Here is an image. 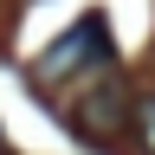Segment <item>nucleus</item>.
Wrapping results in <instances>:
<instances>
[{
    "label": "nucleus",
    "mask_w": 155,
    "mask_h": 155,
    "mask_svg": "<svg viewBox=\"0 0 155 155\" xmlns=\"http://www.w3.org/2000/svg\"><path fill=\"white\" fill-rule=\"evenodd\" d=\"M97 71H110V26L97 13H84L71 32H58L45 58L32 65V84L39 91H71L78 78H97Z\"/></svg>",
    "instance_id": "obj_1"
},
{
    "label": "nucleus",
    "mask_w": 155,
    "mask_h": 155,
    "mask_svg": "<svg viewBox=\"0 0 155 155\" xmlns=\"http://www.w3.org/2000/svg\"><path fill=\"white\" fill-rule=\"evenodd\" d=\"M58 116H65L84 142H110V136H123V123H129V91L116 84V71H97V78H84V91H78L71 104H58Z\"/></svg>",
    "instance_id": "obj_2"
},
{
    "label": "nucleus",
    "mask_w": 155,
    "mask_h": 155,
    "mask_svg": "<svg viewBox=\"0 0 155 155\" xmlns=\"http://www.w3.org/2000/svg\"><path fill=\"white\" fill-rule=\"evenodd\" d=\"M129 116H136V129H142V142H149V155H155V97H136Z\"/></svg>",
    "instance_id": "obj_3"
},
{
    "label": "nucleus",
    "mask_w": 155,
    "mask_h": 155,
    "mask_svg": "<svg viewBox=\"0 0 155 155\" xmlns=\"http://www.w3.org/2000/svg\"><path fill=\"white\" fill-rule=\"evenodd\" d=\"M0 155H7V149H0Z\"/></svg>",
    "instance_id": "obj_4"
}]
</instances>
